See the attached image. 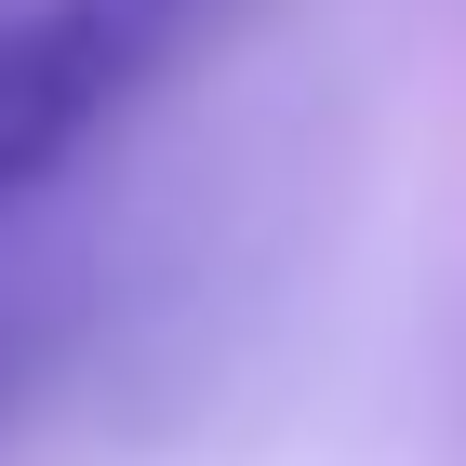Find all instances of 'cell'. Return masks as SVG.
I'll use <instances>...</instances> for the list:
<instances>
[{
	"mask_svg": "<svg viewBox=\"0 0 466 466\" xmlns=\"http://www.w3.org/2000/svg\"><path fill=\"white\" fill-rule=\"evenodd\" d=\"M14 360H27V280L0 267V387H14Z\"/></svg>",
	"mask_w": 466,
	"mask_h": 466,
	"instance_id": "2",
	"label": "cell"
},
{
	"mask_svg": "<svg viewBox=\"0 0 466 466\" xmlns=\"http://www.w3.org/2000/svg\"><path fill=\"white\" fill-rule=\"evenodd\" d=\"M227 27V0H0V227L54 187Z\"/></svg>",
	"mask_w": 466,
	"mask_h": 466,
	"instance_id": "1",
	"label": "cell"
}]
</instances>
